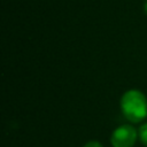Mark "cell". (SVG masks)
<instances>
[{
  "instance_id": "cell-4",
  "label": "cell",
  "mask_w": 147,
  "mask_h": 147,
  "mask_svg": "<svg viewBox=\"0 0 147 147\" xmlns=\"http://www.w3.org/2000/svg\"><path fill=\"white\" fill-rule=\"evenodd\" d=\"M84 147H103L99 141H88Z\"/></svg>"
},
{
  "instance_id": "cell-1",
  "label": "cell",
  "mask_w": 147,
  "mask_h": 147,
  "mask_svg": "<svg viewBox=\"0 0 147 147\" xmlns=\"http://www.w3.org/2000/svg\"><path fill=\"white\" fill-rule=\"evenodd\" d=\"M123 115L131 122H141L147 116V98L138 90L126 91L121 99Z\"/></svg>"
},
{
  "instance_id": "cell-2",
  "label": "cell",
  "mask_w": 147,
  "mask_h": 147,
  "mask_svg": "<svg viewBox=\"0 0 147 147\" xmlns=\"http://www.w3.org/2000/svg\"><path fill=\"white\" fill-rule=\"evenodd\" d=\"M137 130L127 124L118 126L110 137L113 147H133L137 140Z\"/></svg>"
},
{
  "instance_id": "cell-5",
  "label": "cell",
  "mask_w": 147,
  "mask_h": 147,
  "mask_svg": "<svg viewBox=\"0 0 147 147\" xmlns=\"http://www.w3.org/2000/svg\"><path fill=\"white\" fill-rule=\"evenodd\" d=\"M145 13L147 14V1H146V3H145Z\"/></svg>"
},
{
  "instance_id": "cell-3",
  "label": "cell",
  "mask_w": 147,
  "mask_h": 147,
  "mask_svg": "<svg viewBox=\"0 0 147 147\" xmlns=\"http://www.w3.org/2000/svg\"><path fill=\"white\" fill-rule=\"evenodd\" d=\"M138 134H139V138H140L141 142H142L145 146H147V123H145L144 125L140 126Z\"/></svg>"
}]
</instances>
